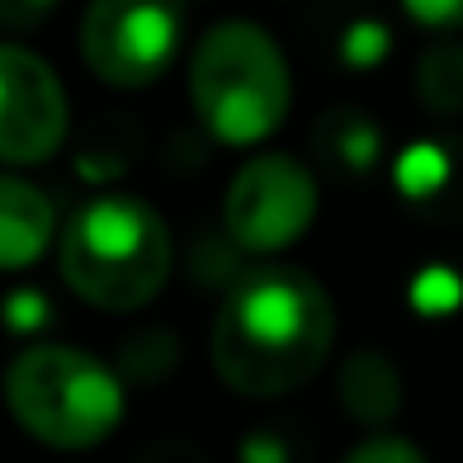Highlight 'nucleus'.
<instances>
[{"mask_svg": "<svg viewBox=\"0 0 463 463\" xmlns=\"http://www.w3.org/2000/svg\"><path fill=\"white\" fill-rule=\"evenodd\" d=\"M336 345V305L327 287L296 269H255L218 305L209 364L232 395L278 400L309 386Z\"/></svg>", "mask_w": 463, "mask_h": 463, "instance_id": "1", "label": "nucleus"}, {"mask_svg": "<svg viewBox=\"0 0 463 463\" xmlns=\"http://www.w3.org/2000/svg\"><path fill=\"white\" fill-rule=\"evenodd\" d=\"M60 273L78 300L105 314H137L168 287V222L132 195L87 200L60 237Z\"/></svg>", "mask_w": 463, "mask_h": 463, "instance_id": "2", "label": "nucleus"}, {"mask_svg": "<svg viewBox=\"0 0 463 463\" xmlns=\"http://www.w3.org/2000/svg\"><path fill=\"white\" fill-rule=\"evenodd\" d=\"M191 105L222 146H260L291 114V64L269 28L250 19L213 24L191 51Z\"/></svg>", "mask_w": 463, "mask_h": 463, "instance_id": "3", "label": "nucleus"}, {"mask_svg": "<svg viewBox=\"0 0 463 463\" xmlns=\"http://www.w3.org/2000/svg\"><path fill=\"white\" fill-rule=\"evenodd\" d=\"M5 404L14 422L51 449H96L123 422L114 368L78 345L19 350L5 368Z\"/></svg>", "mask_w": 463, "mask_h": 463, "instance_id": "4", "label": "nucleus"}, {"mask_svg": "<svg viewBox=\"0 0 463 463\" xmlns=\"http://www.w3.org/2000/svg\"><path fill=\"white\" fill-rule=\"evenodd\" d=\"M186 33V0H91L82 14V60L118 91L159 82Z\"/></svg>", "mask_w": 463, "mask_h": 463, "instance_id": "5", "label": "nucleus"}, {"mask_svg": "<svg viewBox=\"0 0 463 463\" xmlns=\"http://www.w3.org/2000/svg\"><path fill=\"white\" fill-rule=\"evenodd\" d=\"M318 218V177L296 155L269 150L237 168L222 195V227L232 246L273 255L300 241Z\"/></svg>", "mask_w": 463, "mask_h": 463, "instance_id": "6", "label": "nucleus"}, {"mask_svg": "<svg viewBox=\"0 0 463 463\" xmlns=\"http://www.w3.org/2000/svg\"><path fill=\"white\" fill-rule=\"evenodd\" d=\"M69 137L60 73L28 46H0V164H46Z\"/></svg>", "mask_w": 463, "mask_h": 463, "instance_id": "7", "label": "nucleus"}, {"mask_svg": "<svg viewBox=\"0 0 463 463\" xmlns=\"http://www.w3.org/2000/svg\"><path fill=\"white\" fill-rule=\"evenodd\" d=\"M55 241V204L42 186L0 173V273L37 264Z\"/></svg>", "mask_w": 463, "mask_h": 463, "instance_id": "8", "label": "nucleus"}, {"mask_svg": "<svg viewBox=\"0 0 463 463\" xmlns=\"http://www.w3.org/2000/svg\"><path fill=\"white\" fill-rule=\"evenodd\" d=\"M400 373L382 350H359L345 359L341 368V404L350 418L368 422V427H386L400 413Z\"/></svg>", "mask_w": 463, "mask_h": 463, "instance_id": "9", "label": "nucleus"}, {"mask_svg": "<svg viewBox=\"0 0 463 463\" xmlns=\"http://www.w3.org/2000/svg\"><path fill=\"white\" fill-rule=\"evenodd\" d=\"M323 159L341 173H368L382 155V132L368 114L359 109H332L318 118V132H314Z\"/></svg>", "mask_w": 463, "mask_h": 463, "instance_id": "10", "label": "nucleus"}, {"mask_svg": "<svg viewBox=\"0 0 463 463\" xmlns=\"http://www.w3.org/2000/svg\"><path fill=\"white\" fill-rule=\"evenodd\" d=\"M413 91L427 114L436 118H458L463 114V46L458 42H436L418 55L413 69Z\"/></svg>", "mask_w": 463, "mask_h": 463, "instance_id": "11", "label": "nucleus"}, {"mask_svg": "<svg viewBox=\"0 0 463 463\" xmlns=\"http://www.w3.org/2000/svg\"><path fill=\"white\" fill-rule=\"evenodd\" d=\"M341 463H427V454L404 436H368Z\"/></svg>", "mask_w": 463, "mask_h": 463, "instance_id": "12", "label": "nucleus"}, {"mask_svg": "<svg viewBox=\"0 0 463 463\" xmlns=\"http://www.w3.org/2000/svg\"><path fill=\"white\" fill-rule=\"evenodd\" d=\"M400 5L422 28H463V0H400Z\"/></svg>", "mask_w": 463, "mask_h": 463, "instance_id": "13", "label": "nucleus"}, {"mask_svg": "<svg viewBox=\"0 0 463 463\" xmlns=\"http://www.w3.org/2000/svg\"><path fill=\"white\" fill-rule=\"evenodd\" d=\"M413 300H418L422 309H454V305H458V278L445 273V269H431V273L418 278Z\"/></svg>", "mask_w": 463, "mask_h": 463, "instance_id": "14", "label": "nucleus"}, {"mask_svg": "<svg viewBox=\"0 0 463 463\" xmlns=\"http://www.w3.org/2000/svg\"><path fill=\"white\" fill-rule=\"evenodd\" d=\"M386 55V28H377V24H354L350 28V37H345V60L350 64H377Z\"/></svg>", "mask_w": 463, "mask_h": 463, "instance_id": "15", "label": "nucleus"}, {"mask_svg": "<svg viewBox=\"0 0 463 463\" xmlns=\"http://www.w3.org/2000/svg\"><path fill=\"white\" fill-rule=\"evenodd\" d=\"M55 5H60V0H0V24H5V28H33Z\"/></svg>", "mask_w": 463, "mask_h": 463, "instance_id": "16", "label": "nucleus"}, {"mask_svg": "<svg viewBox=\"0 0 463 463\" xmlns=\"http://www.w3.org/2000/svg\"><path fill=\"white\" fill-rule=\"evenodd\" d=\"M10 323L14 327H37L42 323V300L37 296H14L10 300Z\"/></svg>", "mask_w": 463, "mask_h": 463, "instance_id": "17", "label": "nucleus"}]
</instances>
